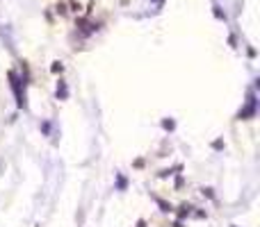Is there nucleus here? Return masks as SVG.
Wrapping results in <instances>:
<instances>
[{
  "label": "nucleus",
  "instance_id": "1",
  "mask_svg": "<svg viewBox=\"0 0 260 227\" xmlns=\"http://www.w3.org/2000/svg\"><path fill=\"white\" fill-rule=\"evenodd\" d=\"M9 80H12V89H14V93H16V100H19V107H23L25 104V100H23V96H21V82H19V78H16V73H9Z\"/></svg>",
  "mask_w": 260,
  "mask_h": 227
},
{
  "label": "nucleus",
  "instance_id": "2",
  "mask_svg": "<svg viewBox=\"0 0 260 227\" xmlns=\"http://www.w3.org/2000/svg\"><path fill=\"white\" fill-rule=\"evenodd\" d=\"M78 27L82 30V34H92L94 30H96V25H92V23H87L85 19H80V21H78Z\"/></svg>",
  "mask_w": 260,
  "mask_h": 227
},
{
  "label": "nucleus",
  "instance_id": "3",
  "mask_svg": "<svg viewBox=\"0 0 260 227\" xmlns=\"http://www.w3.org/2000/svg\"><path fill=\"white\" fill-rule=\"evenodd\" d=\"M189 214H192V207H189V205H183V207H180V211H178V218L183 221V218H185V216H189Z\"/></svg>",
  "mask_w": 260,
  "mask_h": 227
},
{
  "label": "nucleus",
  "instance_id": "4",
  "mask_svg": "<svg viewBox=\"0 0 260 227\" xmlns=\"http://www.w3.org/2000/svg\"><path fill=\"white\" fill-rule=\"evenodd\" d=\"M55 12L60 14V16H67L69 9H67V5H64V2H57V5H55Z\"/></svg>",
  "mask_w": 260,
  "mask_h": 227
},
{
  "label": "nucleus",
  "instance_id": "5",
  "mask_svg": "<svg viewBox=\"0 0 260 227\" xmlns=\"http://www.w3.org/2000/svg\"><path fill=\"white\" fill-rule=\"evenodd\" d=\"M67 96H69L67 86H64V84H62V82H60V84H57V98H62V100H64V98H67Z\"/></svg>",
  "mask_w": 260,
  "mask_h": 227
},
{
  "label": "nucleus",
  "instance_id": "6",
  "mask_svg": "<svg viewBox=\"0 0 260 227\" xmlns=\"http://www.w3.org/2000/svg\"><path fill=\"white\" fill-rule=\"evenodd\" d=\"M158 205L162 207V211H165V214H171V211H173V207H171V205H167L165 200H158Z\"/></svg>",
  "mask_w": 260,
  "mask_h": 227
},
{
  "label": "nucleus",
  "instance_id": "7",
  "mask_svg": "<svg viewBox=\"0 0 260 227\" xmlns=\"http://www.w3.org/2000/svg\"><path fill=\"white\" fill-rule=\"evenodd\" d=\"M50 71H53V73H62V71H64V66H62L60 62H55V64L50 66Z\"/></svg>",
  "mask_w": 260,
  "mask_h": 227
},
{
  "label": "nucleus",
  "instance_id": "8",
  "mask_svg": "<svg viewBox=\"0 0 260 227\" xmlns=\"http://www.w3.org/2000/svg\"><path fill=\"white\" fill-rule=\"evenodd\" d=\"M69 7H71L73 12H80V9H82V7H80V2H75V0H71V2H69Z\"/></svg>",
  "mask_w": 260,
  "mask_h": 227
},
{
  "label": "nucleus",
  "instance_id": "9",
  "mask_svg": "<svg viewBox=\"0 0 260 227\" xmlns=\"http://www.w3.org/2000/svg\"><path fill=\"white\" fill-rule=\"evenodd\" d=\"M162 127H165V130H173V121H165V123H162Z\"/></svg>",
  "mask_w": 260,
  "mask_h": 227
},
{
  "label": "nucleus",
  "instance_id": "10",
  "mask_svg": "<svg viewBox=\"0 0 260 227\" xmlns=\"http://www.w3.org/2000/svg\"><path fill=\"white\" fill-rule=\"evenodd\" d=\"M119 188H126V177L119 175Z\"/></svg>",
  "mask_w": 260,
  "mask_h": 227
},
{
  "label": "nucleus",
  "instance_id": "11",
  "mask_svg": "<svg viewBox=\"0 0 260 227\" xmlns=\"http://www.w3.org/2000/svg\"><path fill=\"white\" fill-rule=\"evenodd\" d=\"M137 227H146V223H144V221H140V223H137Z\"/></svg>",
  "mask_w": 260,
  "mask_h": 227
}]
</instances>
